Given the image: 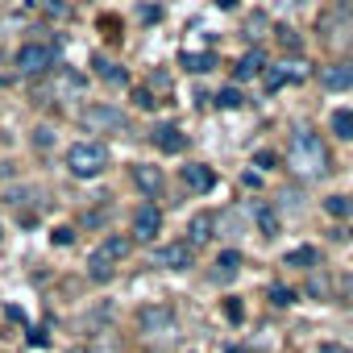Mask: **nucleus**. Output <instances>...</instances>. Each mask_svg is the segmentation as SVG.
<instances>
[{
	"label": "nucleus",
	"mask_w": 353,
	"mask_h": 353,
	"mask_svg": "<svg viewBox=\"0 0 353 353\" xmlns=\"http://www.w3.org/2000/svg\"><path fill=\"white\" fill-rule=\"evenodd\" d=\"M287 170H295L299 179H320L328 174V150L312 129H299L287 145Z\"/></svg>",
	"instance_id": "f257e3e1"
},
{
	"label": "nucleus",
	"mask_w": 353,
	"mask_h": 353,
	"mask_svg": "<svg viewBox=\"0 0 353 353\" xmlns=\"http://www.w3.org/2000/svg\"><path fill=\"white\" fill-rule=\"evenodd\" d=\"M104 166H108V145L104 141H75L67 150V170L75 179H96V174H104Z\"/></svg>",
	"instance_id": "f03ea898"
},
{
	"label": "nucleus",
	"mask_w": 353,
	"mask_h": 353,
	"mask_svg": "<svg viewBox=\"0 0 353 353\" xmlns=\"http://www.w3.org/2000/svg\"><path fill=\"white\" fill-rule=\"evenodd\" d=\"M129 237H104L100 245H96V254L88 258V274L96 279V283H108L112 274H117V266L129 258Z\"/></svg>",
	"instance_id": "7ed1b4c3"
},
{
	"label": "nucleus",
	"mask_w": 353,
	"mask_h": 353,
	"mask_svg": "<svg viewBox=\"0 0 353 353\" xmlns=\"http://www.w3.org/2000/svg\"><path fill=\"white\" fill-rule=\"evenodd\" d=\"M79 125L92 129V133H125L129 129V117L121 108H108V104H92L79 112Z\"/></svg>",
	"instance_id": "20e7f679"
},
{
	"label": "nucleus",
	"mask_w": 353,
	"mask_h": 353,
	"mask_svg": "<svg viewBox=\"0 0 353 353\" xmlns=\"http://www.w3.org/2000/svg\"><path fill=\"white\" fill-rule=\"evenodd\" d=\"M13 63H17V71H21V75H30V79H34V75H46V71L54 67V50H50L46 42H26V46L17 50V59H13Z\"/></svg>",
	"instance_id": "39448f33"
},
{
	"label": "nucleus",
	"mask_w": 353,
	"mask_h": 353,
	"mask_svg": "<svg viewBox=\"0 0 353 353\" xmlns=\"http://www.w3.org/2000/svg\"><path fill=\"white\" fill-rule=\"evenodd\" d=\"M320 34H324L328 46H349L353 42V13H345V9L324 13L320 17Z\"/></svg>",
	"instance_id": "423d86ee"
},
{
	"label": "nucleus",
	"mask_w": 353,
	"mask_h": 353,
	"mask_svg": "<svg viewBox=\"0 0 353 353\" xmlns=\"http://www.w3.org/2000/svg\"><path fill=\"white\" fill-rule=\"evenodd\" d=\"M192 258H196V250L188 245V241H174V245H162V250H154V266H166V270H188L192 266Z\"/></svg>",
	"instance_id": "0eeeda50"
},
{
	"label": "nucleus",
	"mask_w": 353,
	"mask_h": 353,
	"mask_svg": "<svg viewBox=\"0 0 353 353\" xmlns=\"http://www.w3.org/2000/svg\"><path fill=\"white\" fill-rule=\"evenodd\" d=\"M320 88H328V92L353 88V59H336V63L320 67Z\"/></svg>",
	"instance_id": "6e6552de"
},
{
	"label": "nucleus",
	"mask_w": 353,
	"mask_h": 353,
	"mask_svg": "<svg viewBox=\"0 0 353 353\" xmlns=\"http://www.w3.org/2000/svg\"><path fill=\"white\" fill-rule=\"evenodd\" d=\"M158 229H162V212L154 208V204H141L137 208V216H133V241H154L158 237Z\"/></svg>",
	"instance_id": "1a4fd4ad"
},
{
	"label": "nucleus",
	"mask_w": 353,
	"mask_h": 353,
	"mask_svg": "<svg viewBox=\"0 0 353 353\" xmlns=\"http://www.w3.org/2000/svg\"><path fill=\"white\" fill-rule=\"evenodd\" d=\"M183 188L196 192V196H208V192L216 188L212 166H204V162H188V166H183Z\"/></svg>",
	"instance_id": "9d476101"
},
{
	"label": "nucleus",
	"mask_w": 353,
	"mask_h": 353,
	"mask_svg": "<svg viewBox=\"0 0 353 353\" xmlns=\"http://www.w3.org/2000/svg\"><path fill=\"white\" fill-rule=\"evenodd\" d=\"M212 233H216V216H212V212H196L192 225H188V237H183V241H188L192 250H200V245L212 241Z\"/></svg>",
	"instance_id": "9b49d317"
},
{
	"label": "nucleus",
	"mask_w": 353,
	"mask_h": 353,
	"mask_svg": "<svg viewBox=\"0 0 353 353\" xmlns=\"http://www.w3.org/2000/svg\"><path fill=\"white\" fill-rule=\"evenodd\" d=\"M150 141H154L162 154H179V150L188 145V137L179 133V125H158V129L150 133Z\"/></svg>",
	"instance_id": "f8f14e48"
},
{
	"label": "nucleus",
	"mask_w": 353,
	"mask_h": 353,
	"mask_svg": "<svg viewBox=\"0 0 353 353\" xmlns=\"http://www.w3.org/2000/svg\"><path fill=\"white\" fill-rule=\"evenodd\" d=\"M262 75H266V88H270V92H279L287 79H291V83H295V79H303V75H307V67H303V63H283V67H266Z\"/></svg>",
	"instance_id": "ddd939ff"
},
{
	"label": "nucleus",
	"mask_w": 353,
	"mask_h": 353,
	"mask_svg": "<svg viewBox=\"0 0 353 353\" xmlns=\"http://www.w3.org/2000/svg\"><path fill=\"white\" fill-rule=\"evenodd\" d=\"M133 183H137L150 200H158V196H162V170H158V166H141V162H137V166H133Z\"/></svg>",
	"instance_id": "4468645a"
},
{
	"label": "nucleus",
	"mask_w": 353,
	"mask_h": 353,
	"mask_svg": "<svg viewBox=\"0 0 353 353\" xmlns=\"http://www.w3.org/2000/svg\"><path fill=\"white\" fill-rule=\"evenodd\" d=\"M262 71H266V54H262L258 46H254L250 54H241V59H237V67H233V75H237V79H254V75H262Z\"/></svg>",
	"instance_id": "2eb2a0df"
},
{
	"label": "nucleus",
	"mask_w": 353,
	"mask_h": 353,
	"mask_svg": "<svg viewBox=\"0 0 353 353\" xmlns=\"http://www.w3.org/2000/svg\"><path fill=\"white\" fill-rule=\"evenodd\" d=\"M54 92H63V96H79L83 88H88V79L83 75H75V71H67V67H54Z\"/></svg>",
	"instance_id": "dca6fc26"
},
{
	"label": "nucleus",
	"mask_w": 353,
	"mask_h": 353,
	"mask_svg": "<svg viewBox=\"0 0 353 353\" xmlns=\"http://www.w3.org/2000/svg\"><path fill=\"white\" fill-rule=\"evenodd\" d=\"M92 67H96V75H100L104 83H112V88H117V83H125V67H117L112 59L96 54V59H92Z\"/></svg>",
	"instance_id": "f3484780"
},
{
	"label": "nucleus",
	"mask_w": 353,
	"mask_h": 353,
	"mask_svg": "<svg viewBox=\"0 0 353 353\" xmlns=\"http://www.w3.org/2000/svg\"><path fill=\"white\" fill-rule=\"evenodd\" d=\"M237 270H241V254H237V250H225V254L216 258V279H221V283H229Z\"/></svg>",
	"instance_id": "a211bd4d"
},
{
	"label": "nucleus",
	"mask_w": 353,
	"mask_h": 353,
	"mask_svg": "<svg viewBox=\"0 0 353 353\" xmlns=\"http://www.w3.org/2000/svg\"><path fill=\"white\" fill-rule=\"evenodd\" d=\"M254 221H258L262 237H274V233H279V216H274V208H266V204H254Z\"/></svg>",
	"instance_id": "6ab92c4d"
},
{
	"label": "nucleus",
	"mask_w": 353,
	"mask_h": 353,
	"mask_svg": "<svg viewBox=\"0 0 353 353\" xmlns=\"http://www.w3.org/2000/svg\"><path fill=\"white\" fill-rule=\"evenodd\" d=\"M212 63H216V59H212L208 50H183V67H188V71H212Z\"/></svg>",
	"instance_id": "aec40b11"
},
{
	"label": "nucleus",
	"mask_w": 353,
	"mask_h": 353,
	"mask_svg": "<svg viewBox=\"0 0 353 353\" xmlns=\"http://www.w3.org/2000/svg\"><path fill=\"white\" fill-rule=\"evenodd\" d=\"M283 262H287V266H303V270H307V266H316V262H320V254H316L312 245H299V250H291Z\"/></svg>",
	"instance_id": "412c9836"
},
{
	"label": "nucleus",
	"mask_w": 353,
	"mask_h": 353,
	"mask_svg": "<svg viewBox=\"0 0 353 353\" xmlns=\"http://www.w3.org/2000/svg\"><path fill=\"white\" fill-rule=\"evenodd\" d=\"M332 133L345 137V141H353V112H349V108H336V112H332Z\"/></svg>",
	"instance_id": "4be33fe9"
},
{
	"label": "nucleus",
	"mask_w": 353,
	"mask_h": 353,
	"mask_svg": "<svg viewBox=\"0 0 353 353\" xmlns=\"http://www.w3.org/2000/svg\"><path fill=\"white\" fill-rule=\"evenodd\" d=\"M212 104H216V108H241V92H237V88H221V92L212 96Z\"/></svg>",
	"instance_id": "5701e85b"
},
{
	"label": "nucleus",
	"mask_w": 353,
	"mask_h": 353,
	"mask_svg": "<svg viewBox=\"0 0 353 353\" xmlns=\"http://www.w3.org/2000/svg\"><path fill=\"white\" fill-rule=\"evenodd\" d=\"M324 208H328L332 216H353V200H349V196H328Z\"/></svg>",
	"instance_id": "b1692460"
},
{
	"label": "nucleus",
	"mask_w": 353,
	"mask_h": 353,
	"mask_svg": "<svg viewBox=\"0 0 353 353\" xmlns=\"http://www.w3.org/2000/svg\"><path fill=\"white\" fill-rule=\"evenodd\" d=\"M34 5H42L50 17H67V0H34Z\"/></svg>",
	"instance_id": "393cba45"
},
{
	"label": "nucleus",
	"mask_w": 353,
	"mask_h": 353,
	"mask_svg": "<svg viewBox=\"0 0 353 353\" xmlns=\"http://www.w3.org/2000/svg\"><path fill=\"white\" fill-rule=\"evenodd\" d=\"M270 299H274L279 307H287V303H295V291H291V287H270Z\"/></svg>",
	"instance_id": "a878e982"
},
{
	"label": "nucleus",
	"mask_w": 353,
	"mask_h": 353,
	"mask_svg": "<svg viewBox=\"0 0 353 353\" xmlns=\"http://www.w3.org/2000/svg\"><path fill=\"white\" fill-rule=\"evenodd\" d=\"M225 312H229V320H233V324H237V320H241V316H245V312H241V303H237V299H229V303H225Z\"/></svg>",
	"instance_id": "bb28decb"
},
{
	"label": "nucleus",
	"mask_w": 353,
	"mask_h": 353,
	"mask_svg": "<svg viewBox=\"0 0 353 353\" xmlns=\"http://www.w3.org/2000/svg\"><path fill=\"white\" fill-rule=\"evenodd\" d=\"M133 100H137V108H154V104H158V100H154V96H150V92H137V96H133Z\"/></svg>",
	"instance_id": "cd10ccee"
},
{
	"label": "nucleus",
	"mask_w": 353,
	"mask_h": 353,
	"mask_svg": "<svg viewBox=\"0 0 353 353\" xmlns=\"http://www.w3.org/2000/svg\"><path fill=\"white\" fill-rule=\"evenodd\" d=\"M50 237H54V241H59V245H71V229H54V233H50Z\"/></svg>",
	"instance_id": "c85d7f7f"
},
{
	"label": "nucleus",
	"mask_w": 353,
	"mask_h": 353,
	"mask_svg": "<svg viewBox=\"0 0 353 353\" xmlns=\"http://www.w3.org/2000/svg\"><path fill=\"white\" fill-rule=\"evenodd\" d=\"M320 353H353V349H345V345H320Z\"/></svg>",
	"instance_id": "c756f323"
},
{
	"label": "nucleus",
	"mask_w": 353,
	"mask_h": 353,
	"mask_svg": "<svg viewBox=\"0 0 353 353\" xmlns=\"http://www.w3.org/2000/svg\"><path fill=\"white\" fill-rule=\"evenodd\" d=\"M225 353H245V349H237V345H233V349H225Z\"/></svg>",
	"instance_id": "7c9ffc66"
}]
</instances>
